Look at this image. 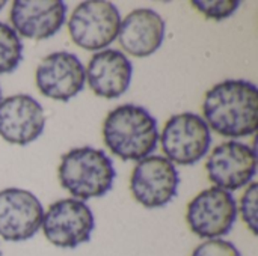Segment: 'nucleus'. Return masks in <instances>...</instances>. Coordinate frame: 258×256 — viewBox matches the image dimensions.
I'll use <instances>...</instances> for the list:
<instances>
[{"instance_id": "9", "label": "nucleus", "mask_w": 258, "mask_h": 256, "mask_svg": "<svg viewBox=\"0 0 258 256\" xmlns=\"http://www.w3.org/2000/svg\"><path fill=\"white\" fill-rule=\"evenodd\" d=\"M44 208L38 198L23 189L0 192V237L6 241H24L41 228Z\"/></svg>"}, {"instance_id": "6", "label": "nucleus", "mask_w": 258, "mask_h": 256, "mask_svg": "<svg viewBox=\"0 0 258 256\" xmlns=\"http://www.w3.org/2000/svg\"><path fill=\"white\" fill-rule=\"evenodd\" d=\"M45 238L56 247L76 249L91 240L95 220L91 208L77 199H60L51 204L42 217Z\"/></svg>"}, {"instance_id": "16", "label": "nucleus", "mask_w": 258, "mask_h": 256, "mask_svg": "<svg viewBox=\"0 0 258 256\" xmlns=\"http://www.w3.org/2000/svg\"><path fill=\"white\" fill-rule=\"evenodd\" d=\"M23 59V44L17 32L0 21V74L12 72Z\"/></svg>"}, {"instance_id": "8", "label": "nucleus", "mask_w": 258, "mask_h": 256, "mask_svg": "<svg viewBox=\"0 0 258 256\" xmlns=\"http://www.w3.org/2000/svg\"><path fill=\"white\" fill-rule=\"evenodd\" d=\"M180 184L178 172L166 157L150 155L139 160L132 178L133 198L147 208H160L177 196Z\"/></svg>"}, {"instance_id": "3", "label": "nucleus", "mask_w": 258, "mask_h": 256, "mask_svg": "<svg viewBox=\"0 0 258 256\" xmlns=\"http://www.w3.org/2000/svg\"><path fill=\"white\" fill-rule=\"evenodd\" d=\"M57 175L65 190L74 198L86 201L104 196L112 189L116 174L106 152L83 146L62 155Z\"/></svg>"}, {"instance_id": "4", "label": "nucleus", "mask_w": 258, "mask_h": 256, "mask_svg": "<svg viewBox=\"0 0 258 256\" xmlns=\"http://www.w3.org/2000/svg\"><path fill=\"white\" fill-rule=\"evenodd\" d=\"M210 143L207 122L190 112L172 116L162 131V149L171 163L192 166L209 152Z\"/></svg>"}, {"instance_id": "20", "label": "nucleus", "mask_w": 258, "mask_h": 256, "mask_svg": "<svg viewBox=\"0 0 258 256\" xmlns=\"http://www.w3.org/2000/svg\"><path fill=\"white\" fill-rule=\"evenodd\" d=\"M5 5H6V2H0V9H2V8H3Z\"/></svg>"}, {"instance_id": "2", "label": "nucleus", "mask_w": 258, "mask_h": 256, "mask_svg": "<svg viewBox=\"0 0 258 256\" xmlns=\"http://www.w3.org/2000/svg\"><path fill=\"white\" fill-rule=\"evenodd\" d=\"M103 139L106 146L119 158L138 161L150 157L157 146V121L147 109L124 104L106 116Z\"/></svg>"}, {"instance_id": "5", "label": "nucleus", "mask_w": 258, "mask_h": 256, "mask_svg": "<svg viewBox=\"0 0 258 256\" xmlns=\"http://www.w3.org/2000/svg\"><path fill=\"white\" fill-rule=\"evenodd\" d=\"M119 26V11L106 0L82 2L68 20L73 41L85 50H100L112 44L118 36Z\"/></svg>"}, {"instance_id": "7", "label": "nucleus", "mask_w": 258, "mask_h": 256, "mask_svg": "<svg viewBox=\"0 0 258 256\" xmlns=\"http://www.w3.org/2000/svg\"><path fill=\"white\" fill-rule=\"evenodd\" d=\"M237 219V205L233 195L212 187L197 195L187 205L186 220L190 231L200 238L215 240L227 235Z\"/></svg>"}, {"instance_id": "21", "label": "nucleus", "mask_w": 258, "mask_h": 256, "mask_svg": "<svg viewBox=\"0 0 258 256\" xmlns=\"http://www.w3.org/2000/svg\"><path fill=\"white\" fill-rule=\"evenodd\" d=\"M0 98H2V92H0Z\"/></svg>"}, {"instance_id": "1", "label": "nucleus", "mask_w": 258, "mask_h": 256, "mask_svg": "<svg viewBox=\"0 0 258 256\" xmlns=\"http://www.w3.org/2000/svg\"><path fill=\"white\" fill-rule=\"evenodd\" d=\"M204 121L225 137H246L257 131L258 89L246 80L215 84L204 98Z\"/></svg>"}, {"instance_id": "13", "label": "nucleus", "mask_w": 258, "mask_h": 256, "mask_svg": "<svg viewBox=\"0 0 258 256\" xmlns=\"http://www.w3.org/2000/svg\"><path fill=\"white\" fill-rule=\"evenodd\" d=\"M67 5L60 0H17L11 8L14 30L24 38L48 39L65 23Z\"/></svg>"}, {"instance_id": "15", "label": "nucleus", "mask_w": 258, "mask_h": 256, "mask_svg": "<svg viewBox=\"0 0 258 256\" xmlns=\"http://www.w3.org/2000/svg\"><path fill=\"white\" fill-rule=\"evenodd\" d=\"M165 38V20L153 9L141 8L130 12L121 23L118 39L125 53L136 57L154 54Z\"/></svg>"}, {"instance_id": "10", "label": "nucleus", "mask_w": 258, "mask_h": 256, "mask_svg": "<svg viewBox=\"0 0 258 256\" xmlns=\"http://www.w3.org/2000/svg\"><path fill=\"white\" fill-rule=\"evenodd\" d=\"M206 170L209 180L216 187L227 192L237 190L254 178L257 172V154L251 146L230 140L212 151L206 163Z\"/></svg>"}, {"instance_id": "17", "label": "nucleus", "mask_w": 258, "mask_h": 256, "mask_svg": "<svg viewBox=\"0 0 258 256\" xmlns=\"http://www.w3.org/2000/svg\"><path fill=\"white\" fill-rule=\"evenodd\" d=\"M192 6L204 14L207 18L222 21L231 17L240 6L239 0H192Z\"/></svg>"}, {"instance_id": "11", "label": "nucleus", "mask_w": 258, "mask_h": 256, "mask_svg": "<svg viewBox=\"0 0 258 256\" xmlns=\"http://www.w3.org/2000/svg\"><path fill=\"white\" fill-rule=\"evenodd\" d=\"M39 92L56 101H70L85 86V68L76 54L56 51L41 60L36 68Z\"/></svg>"}, {"instance_id": "18", "label": "nucleus", "mask_w": 258, "mask_h": 256, "mask_svg": "<svg viewBox=\"0 0 258 256\" xmlns=\"http://www.w3.org/2000/svg\"><path fill=\"white\" fill-rule=\"evenodd\" d=\"M257 193L258 184L252 183L246 189V192L243 193L242 201H240L242 219L254 235H257Z\"/></svg>"}, {"instance_id": "19", "label": "nucleus", "mask_w": 258, "mask_h": 256, "mask_svg": "<svg viewBox=\"0 0 258 256\" xmlns=\"http://www.w3.org/2000/svg\"><path fill=\"white\" fill-rule=\"evenodd\" d=\"M190 256H242V253L231 241L215 238L207 240L198 247H195Z\"/></svg>"}, {"instance_id": "12", "label": "nucleus", "mask_w": 258, "mask_h": 256, "mask_svg": "<svg viewBox=\"0 0 258 256\" xmlns=\"http://www.w3.org/2000/svg\"><path fill=\"white\" fill-rule=\"evenodd\" d=\"M45 125L41 104L30 95L18 94L0 101V136L15 145L36 140Z\"/></svg>"}, {"instance_id": "14", "label": "nucleus", "mask_w": 258, "mask_h": 256, "mask_svg": "<svg viewBox=\"0 0 258 256\" xmlns=\"http://www.w3.org/2000/svg\"><path fill=\"white\" fill-rule=\"evenodd\" d=\"M132 74L133 65L124 53L103 50L91 57L85 77H88L89 88L95 95L113 100L127 92Z\"/></svg>"}]
</instances>
